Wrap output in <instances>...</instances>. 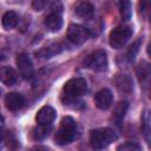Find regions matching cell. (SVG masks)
<instances>
[{
  "label": "cell",
  "mask_w": 151,
  "mask_h": 151,
  "mask_svg": "<svg viewBox=\"0 0 151 151\" xmlns=\"http://www.w3.org/2000/svg\"><path fill=\"white\" fill-rule=\"evenodd\" d=\"M52 130V125H39L32 131V137L34 140H42L45 139Z\"/></svg>",
  "instance_id": "cell-18"
},
{
  "label": "cell",
  "mask_w": 151,
  "mask_h": 151,
  "mask_svg": "<svg viewBox=\"0 0 151 151\" xmlns=\"http://www.w3.org/2000/svg\"><path fill=\"white\" fill-rule=\"evenodd\" d=\"M0 92H1V91H0Z\"/></svg>",
  "instance_id": "cell-30"
},
{
  "label": "cell",
  "mask_w": 151,
  "mask_h": 151,
  "mask_svg": "<svg viewBox=\"0 0 151 151\" xmlns=\"http://www.w3.org/2000/svg\"><path fill=\"white\" fill-rule=\"evenodd\" d=\"M6 144V131L4 129H0V150Z\"/></svg>",
  "instance_id": "cell-27"
},
{
  "label": "cell",
  "mask_w": 151,
  "mask_h": 151,
  "mask_svg": "<svg viewBox=\"0 0 151 151\" xmlns=\"http://www.w3.org/2000/svg\"><path fill=\"white\" fill-rule=\"evenodd\" d=\"M132 35V29L127 26H119L116 27L114 29L111 31L110 37H109V41L111 47L113 48H122L126 45V42L130 40Z\"/></svg>",
  "instance_id": "cell-5"
},
{
  "label": "cell",
  "mask_w": 151,
  "mask_h": 151,
  "mask_svg": "<svg viewBox=\"0 0 151 151\" xmlns=\"http://www.w3.org/2000/svg\"><path fill=\"white\" fill-rule=\"evenodd\" d=\"M127 109H129V103L123 100V101H119L116 107H114V111H113V116H112V119L114 120V123L117 125H120L122 122L124 120V117L127 112Z\"/></svg>",
  "instance_id": "cell-14"
},
{
  "label": "cell",
  "mask_w": 151,
  "mask_h": 151,
  "mask_svg": "<svg viewBox=\"0 0 151 151\" xmlns=\"http://www.w3.org/2000/svg\"><path fill=\"white\" fill-rule=\"evenodd\" d=\"M15 63H17L19 76L22 79H31L33 77V72H34L33 64H32L31 58L26 53L18 54L17 55V59H15Z\"/></svg>",
  "instance_id": "cell-7"
},
{
  "label": "cell",
  "mask_w": 151,
  "mask_h": 151,
  "mask_svg": "<svg viewBox=\"0 0 151 151\" xmlns=\"http://www.w3.org/2000/svg\"><path fill=\"white\" fill-rule=\"evenodd\" d=\"M19 74L15 72L14 68L9 66H1L0 67V81L7 86H13L18 83Z\"/></svg>",
  "instance_id": "cell-12"
},
{
  "label": "cell",
  "mask_w": 151,
  "mask_h": 151,
  "mask_svg": "<svg viewBox=\"0 0 151 151\" xmlns=\"http://www.w3.org/2000/svg\"><path fill=\"white\" fill-rule=\"evenodd\" d=\"M76 132H77V123H76V120L70 116L64 117L61 123H60V126L57 130L55 136H54L55 144H58V145L70 144L74 139Z\"/></svg>",
  "instance_id": "cell-2"
},
{
  "label": "cell",
  "mask_w": 151,
  "mask_h": 151,
  "mask_svg": "<svg viewBox=\"0 0 151 151\" xmlns=\"http://www.w3.org/2000/svg\"><path fill=\"white\" fill-rule=\"evenodd\" d=\"M84 67H87L96 72H103L107 68V55L104 50H98L91 53L84 60Z\"/></svg>",
  "instance_id": "cell-4"
},
{
  "label": "cell",
  "mask_w": 151,
  "mask_h": 151,
  "mask_svg": "<svg viewBox=\"0 0 151 151\" xmlns=\"http://www.w3.org/2000/svg\"><path fill=\"white\" fill-rule=\"evenodd\" d=\"M6 144L11 147V149H15L18 146L17 139L14 137V134L11 131H6Z\"/></svg>",
  "instance_id": "cell-23"
},
{
  "label": "cell",
  "mask_w": 151,
  "mask_h": 151,
  "mask_svg": "<svg viewBox=\"0 0 151 151\" xmlns=\"http://www.w3.org/2000/svg\"><path fill=\"white\" fill-rule=\"evenodd\" d=\"M61 51H63V47L59 42L51 41V42H47L46 45H44L42 47H40L35 52V55L40 59H50V58L54 57L55 54H59Z\"/></svg>",
  "instance_id": "cell-9"
},
{
  "label": "cell",
  "mask_w": 151,
  "mask_h": 151,
  "mask_svg": "<svg viewBox=\"0 0 151 151\" xmlns=\"http://www.w3.org/2000/svg\"><path fill=\"white\" fill-rule=\"evenodd\" d=\"M51 13H57V14H60L61 11H63V4L60 1H53L51 2Z\"/></svg>",
  "instance_id": "cell-24"
},
{
  "label": "cell",
  "mask_w": 151,
  "mask_h": 151,
  "mask_svg": "<svg viewBox=\"0 0 151 151\" xmlns=\"http://www.w3.org/2000/svg\"><path fill=\"white\" fill-rule=\"evenodd\" d=\"M47 5H48V2L45 1V0H34V1L32 2V7H33L35 11H41V9H44Z\"/></svg>",
  "instance_id": "cell-25"
},
{
  "label": "cell",
  "mask_w": 151,
  "mask_h": 151,
  "mask_svg": "<svg viewBox=\"0 0 151 151\" xmlns=\"http://www.w3.org/2000/svg\"><path fill=\"white\" fill-rule=\"evenodd\" d=\"M2 26L5 29H12L14 28L18 22H19V15L13 12V11H8L2 15Z\"/></svg>",
  "instance_id": "cell-15"
},
{
  "label": "cell",
  "mask_w": 151,
  "mask_h": 151,
  "mask_svg": "<svg viewBox=\"0 0 151 151\" xmlns=\"http://www.w3.org/2000/svg\"><path fill=\"white\" fill-rule=\"evenodd\" d=\"M119 11L124 20H129L131 18V2L130 1H120L119 2Z\"/></svg>",
  "instance_id": "cell-21"
},
{
  "label": "cell",
  "mask_w": 151,
  "mask_h": 151,
  "mask_svg": "<svg viewBox=\"0 0 151 151\" xmlns=\"http://www.w3.org/2000/svg\"><path fill=\"white\" fill-rule=\"evenodd\" d=\"M94 103L96 106L99 110H107L111 107L112 103H113V94L109 88H103L100 91H98L94 96Z\"/></svg>",
  "instance_id": "cell-8"
},
{
  "label": "cell",
  "mask_w": 151,
  "mask_h": 151,
  "mask_svg": "<svg viewBox=\"0 0 151 151\" xmlns=\"http://www.w3.org/2000/svg\"><path fill=\"white\" fill-rule=\"evenodd\" d=\"M142 125H143V132H144V137H145V140L149 143L150 142V113L149 111L146 110L143 114V118H142Z\"/></svg>",
  "instance_id": "cell-20"
},
{
  "label": "cell",
  "mask_w": 151,
  "mask_h": 151,
  "mask_svg": "<svg viewBox=\"0 0 151 151\" xmlns=\"http://www.w3.org/2000/svg\"><path fill=\"white\" fill-rule=\"evenodd\" d=\"M137 74H138L139 81L143 85H146L149 81V77H150V67H149V64L146 61H142L139 64L138 70H137Z\"/></svg>",
  "instance_id": "cell-19"
},
{
  "label": "cell",
  "mask_w": 151,
  "mask_h": 151,
  "mask_svg": "<svg viewBox=\"0 0 151 151\" xmlns=\"http://www.w3.org/2000/svg\"><path fill=\"white\" fill-rule=\"evenodd\" d=\"M90 37V32L86 27L78 25V24H72L67 28V38L71 42L76 45H81L84 44Z\"/></svg>",
  "instance_id": "cell-6"
},
{
  "label": "cell",
  "mask_w": 151,
  "mask_h": 151,
  "mask_svg": "<svg viewBox=\"0 0 151 151\" xmlns=\"http://www.w3.org/2000/svg\"><path fill=\"white\" fill-rule=\"evenodd\" d=\"M44 25L50 32H58L63 27V18L60 14L50 13L46 15L44 20Z\"/></svg>",
  "instance_id": "cell-13"
},
{
  "label": "cell",
  "mask_w": 151,
  "mask_h": 151,
  "mask_svg": "<svg viewBox=\"0 0 151 151\" xmlns=\"http://www.w3.org/2000/svg\"><path fill=\"white\" fill-rule=\"evenodd\" d=\"M117 139V133L110 127H99L90 132V144L94 150H103Z\"/></svg>",
  "instance_id": "cell-1"
},
{
  "label": "cell",
  "mask_w": 151,
  "mask_h": 151,
  "mask_svg": "<svg viewBox=\"0 0 151 151\" xmlns=\"http://www.w3.org/2000/svg\"><path fill=\"white\" fill-rule=\"evenodd\" d=\"M42 151H50V150H47V149H46V147H45V149H44V150H42Z\"/></svg>",
  "instance_id": "cell-29"
},
{
  "label": "cell",
  "mask_w": 151,
  "mask_h": 151,
  "mask_svg": "<svg viewBox=\"0 0 151 151\" xmlns=\"http://www.w3.org/2000/svg\"><path fill=\"white\" fill-rule=\"evenodd\" d=\"M139 46V41H136L132 46H131V48L129 50V59L130 60H133L134 59V55H136V53L138 52V47Z\"/></svg>",
  "instance_id": "cell-26"
},
{
  "label": "cell",
  "mask_w": 151,
  "mask_h": 151,
  "mask_svg": "<svg viewBox=\"0 0 151 151\" xmlns=\"http://www.w3.org/2000/svg\"><path fill=\"white\" fill-rule=\"evenodd\" d=\"M74 11H76L77 15H79V17H81V18H88V17H91V15L93 14V12H94V6H93L91 2L85 1V2H80V4L76 7Z\"/></svg>",
  "instance_id": "cell-17"
},
{
  "label": "cell",
  "mask_w": 151,
  "mask_h": 151,
  "mask_svg": "<svg viewBox=\"0 0 151 151\" xmlns=\"http://www.w3.org/2000/svg\"><path fill=\"white\" fill-rule=\"evenodd\" d=\"M55 117H57V113L52 106H42L38 111L35 116V120L39 125H52Z\"/></svg>",
  "instance_id": "cell-10"
},
{
  "label": "cell",
  "mask_w": 151,
  "mask_h": 151,
  "mask_svg": "<svg viewBox=\"0 0 151 151\" xmlns=\"http://www.w3.org/2000/svg\"><path fill=\"white\" fill-rule=\"evenodd\" d=\"M114 83H116V86L123 92L129 93L132 91V80L126 74H118L114 79Z\"/></svg>",
  "instance_id": "cell-16"
},
{
  "label": "cell",
  "mask_w": 151,
  "mask_h": 151,
  "mask_svg": "<svg viewBox=\"0 0 151 151\" xmlns=\"http://www.w3.org/2000/svg\"><path fill=\"white\" fill-rule=\"evenodd\" d=\"M117 151H142V149H140V146L138 144L132 143V142H129V143L120 144L117 147Z\"/></svg>",
  "instance_id": "cell-22"
},
{
  "label": "cell",
  "mask_w": 151,
  "mask_h": 151,
  "mask_svg": "<svg viewBox=\"0 0 151 151\" xmlns=\"http://www.w3.org/2000/svg\"><path fill=\"white\" fill-rule=\"evenodd\" d=\"M5 104L6 107L9 111H17L19 109H21L25 104V98L22 94L18 93V92H11L7 93L5 97Z\"/></svg>",
  "instance_id": "cell-11"
},
{
  "label": "cell",
  "mask_w": 151,
  "mask_h": 151,
  "mask_svg": "<svg viewBox=\"0 0 151 151\" xmlns=\"http://www.w3.org/2000/svg\"><path fill=\"white\" fill-rule=\"evenodd\" d=\"M63 92L65 97L70 98H79L87 92V83L81 77H76L65 83L63 87Z\"/></svg>",
  "instance_id": "cell-3"
},
{
  "label": "cell",
  "mask_w": 151,
  "mask_h": 151,
  "mask_svg": "<svg viewBox=\"0 0 151 151\" xmlns=\"http://www.w3.org/2000/svg\"><path fill=\"white\" fill-rule=\"evenodd\" d=\"M2 127H4V117L0 113V129H2Z\"/></svg>",
  "instance_id": "cell-28"
}]
</instances>
